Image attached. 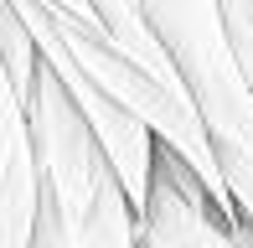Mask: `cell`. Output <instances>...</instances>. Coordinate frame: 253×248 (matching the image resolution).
I'll return each instance as SVG.
<instances>
[{"instance_id":"6da1fadb","label":"cell","mask_w":253,"mask_h":248,"mask_svg":"<svg viewBox=\"0 0 253 248\" xmlns=\"http://www.w3.org/2000/svg\"><path fill=\"white\" fill-rule=\"evenodd\" d=\"M140 5L212 129L238 217L243 228H253V83L227 26V0H140Z\"/></svg>"},{"instance_id":"52a82bcc","label":"cell","mask_w":253,"mask_h":248,"mask_svg":"<svg viewBox=\"0 0 253 248\" xmlns=\"http://www.w3.org/2000/svg\"><path fill=\"white\" fill-rule=\"evenodd\" d=\"M31 248H73L62 217H57V207H52V197H47V212H42V228H37V243H31Z\"/></svg>"},{"instance_id":"3957f363","label":"cell","mask_w":253,"mask_h":248,"mask_svg":"<svg viewBox=\"0 0 253 248\" xmlns=\"http://www.w3.org/2000/svg\"><path fill=\"white\" fill-rule=\"evenodd\" d=\"M0 248H31L47 212V171L26 98L10 88H0Z\"/></svg>"},{"instance_id":"5b68a950","label":"cell","mask_w":253,"mask_h":248,"mask_svg":"<svg viewBox=\"0 0 253 248\" xmlns=\"http://www.w3.org/2000/svg\"><path fill=\"white\" fill-rule=\"evenodd\" d=\"M93 5H98V16L109 21V31L119 37V47L140 67H150V73L166 78V83H186V78L176 73V62H170V52L160 47V37H155V26H150V16H145L140 0H93Z\"/></svg>"},{"instance_id":"277c9868","label":"cell","mask_w":253,"mask_h":248,"mask_svg":"<svg viewBox=\"0 0 253 248\" xmlns=\"http://www.w3.org/2000/svg\"><path fill=\"white\" fill-rule=\"evenodd\" d=\"M57 78L67 83V93H73L78 109L88 114L103 155H109V165L119 171V181L134 197V207L145 212L150 186H155V165H160V134L134 114L129 104H119L114 93H103L98 83H88V78H78V73H57Z\"/></svg>"},{"instance_id":"7a4b0ae2","label":"cell","mask_w":253,"mask_h":248,"mask_svg":"<svg viewBox=\"0 0 253 248\" xmlns=\"http://www.w3.org/2000/svg\"><path fill=\"white\" fill-rule=\"evenodd\" d=\"M140 222H145V248H253V228H233L217 212L207 181L166 145H160L155 186Z\"/></svg>"},{"instance_id":"8992f818","label":"cell","mask_w":253,"mask_h":248,"mask_svg":"<svg viewBox=\"0 0 253 248\" xmlns=\"http://www.w3.org/2000/svg\"><path fill=\"white\" fill-rule=\"evenodd\" d=\"M227 26H233L238 57H243L248 83H253V0H227Z\"/></svg>"}]
</instances>
